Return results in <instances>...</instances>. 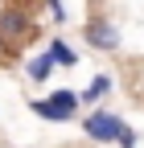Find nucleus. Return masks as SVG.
Here are the masks:
<instances>
[{
	"label": "nucleus",
	"mask_w": 144,
	"mask_h": 148,
	"mask_svg": "<svg viewBox=\"0 0 144 148\" xmlns=\"http://www.w3.org/2000/svg\"><path fill=\"white\" fill-rule=\"evenodd\" d=\"M0 33L8 37V45L25 49L33 37H37V16H33L21 0H8L4 8H0Z\"/></svg>",
	"instance_id": "f257e3e1"
},
{
	"label": "nucleus",
	"mask_w": 144,
	"mask_h": 148,
	"mask_svg": "<svg viewBox=\"0 0 144 148\" xmlns=\"http://www.w3.org/2000/svg\"><path fill=\"white\" fill-rule=\"evenodd\" d=\"M78 103H82V99L74 95V90H53L49 99H33L29 111L41 115V119H49V123H66V119L78 115Z\"/></svg>",
	"instance_id": "f03ea898"
},
{
	"label": "nucleus",
	"mask_w": 144,
	"mask_h": 148,
	"mask_svg": "<svg viewBox=\"0 0 144 148\" xmlns=\"http://www.w3.org/2000/svg\"><path fill=\"white\" fill-rule=\"evenodd\" d=\"M123 123L115 111H86V119H82V132L91 136L95 144H119V136H123Z\"/></svg>",
	"instance_id": "7ed1b4c3"
},
{
	"label": "nucleus",
	"mask_w": 144,
	"mask_h": 148,
	"mask_svg": "<svg viewBox=\"0 0 144 148\" xmlns=\"http://www.w3.org/2000/svg\"><path fill=\"white\" fill-rule=\"evenodd\" d=\"M82 37H86V45H91V49H103V53L119 49V25H111L103 12H91V16H86Z\"/></svg>",
	"instance_id": "20e7f679"
},
{
	"label": "nucleus",
	"mask_w": 144,
	"mask_h": 148,
	"mask_svg": "<svg viewBox=\"0 0 144 148\" xmlns=\"http://www.w3.org/2000/svg\"><path fill=\"white\" fill-rule=\"evenodd\" d=\"M45 53H49V58H53V62H58V66H66V70H70V66H78V53H74V49H70V45L62 41V37H53V41L45 45Z\"/></svg>",
	"instance_id": "39448f33"
},
{
	"label": "nucleus",
	"mask_w": 144,
	"mask_h": 148,
	"mask_svg": "<svg viewBox=\"0 0 144 148\" xmlns=\"http://www.w3.org/2000/svg\"><path fill=\"white\" fill-rule=\"evenodd\" d=\"M107 90H111V74H95V78H91V86H86V90H78V99H82V103H99Z\"/></svg>",
	"instance_id": "423d86ee"
},
{
	"label": "nucleus",
	"mask_w": 144,
	"mask_h": 148,
	"mask_svg": "<svg viewBox=\"0 0 144 148\" xmlns=\"http://www.w3.org/2000/svg\"><path fill=\"white\" fill-rule=\"evenodd\" d=\"M53 66H58V62H53L49 53H41V58H33V62H29V78H33V82H45Z\"/></svg>",
	"instance_id": "0eeeda50"
},
{
	"label": "nucleus",
	"mask_w": 144,
	"mask_h": 148,
	"mask_svg": "<svg viewBox=\"0 0 144 148\" xmlns=\"http://www.w3.org/2000/svg\"><path fill=\"white\" fill-rule=\"evenodd\" d=\"M41 4L49 8V16H53V21H58V25L66 21V8H62V0H41Z\"/></svg>",
	"instance_id": "6e6552de"
},
{
	"label": "nucleus",
	"mask_w": 144,
	"mask_h": 148,
	"mask_svg": "<svg viewBox=\"0 0 144 148\" xmlns=\"http://www.w3.org/2000/svg\"><path fill=\"white\" fill-rule=\"evenodd\" d=\"M119 148H136V132H132V127H123V136H119Z\"/></svg>",
	"instance_id": "1a4fd4ad"
},
{
	"label": "nucleus",
	"mask_w": 144,
	"mask_h": 148,
	"mask_svg": "<svg viewBox=\"0 0 144 148\" xmlns=\"http://www.w3.org/2000/svg\"><path fill=\"white\" fill-rule=\"evenodd\" d=\"M8 49H12V45H8V37H4V33H0V58H4V53H8Z\"/></svg>",
	"instance_id": "9d476101"
}]
</instances>
